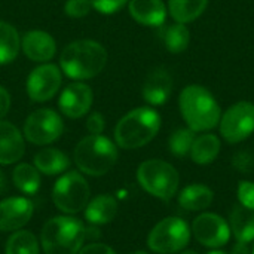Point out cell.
Masks as SVG:
<instances>
[{"label": "cell", "instance_id": "1", "mask_svg": "<svg viewBox=\"0 0 254 254\" xmlns=\"http://www.w3.org/2000/svg\"><path fill=\"white\" fill-rule=\"evenodd\" d=\"M107 64L106 48L89 39L68 43L60 57L64 74L74 80H86L98 76Z\"/></svg>", "mask_w": 254, "mask_h": 254}, {"label": "cell", "instance_id": "20", "mask_svg": "<svg viewBox=\"0 0 254 254\" xmlns=\"http://www.w3.org/2000/svg\"><path fill=\"white\" fill-rule=\"evenodd\" d=\"M118 214V201L112 195H98L85 208V219L92 225H107Z\"/></svg>", "mask_w": 254, "mask_h": 254}, {"label": "cell", "instance_id": "11", "mask_svg": "<svg viewBox=\"0 0 254 254\" xmlns=\"http://www.w3.org/2000/svg\"><path fill=\"white\" fill-rule=\"evenodd\" d=\"M190 232L201 246L208 249H220L226 246L232 235L229 223L216 213L199 214L193 220Z\"/></svg>", "mask_w": 254, "mask_h": 254}, {"label": "cell", "instance_id": "40", "mask_svg": "<svg viewBox=\"0 0 254 254\" xmlns=\"http://www.w3.org/2000/svg\"><path fill=\"white\" fill-rule=\"evenodd\" d=\"M131 254H149V253H146V252H141V250H138V252H134V253H131Z\"/></svg>", "mask_w": 254, "mask_h": 254}, {"label": "cell", "instance_id": "35", "mask_svg": "<svg viewBox=\"0 0 254 254\" xmlns=\"http://www.w3.org/2000/svg\"><path fill=\"white\" fill-rule=\"evenodd\" d=\"M9 107H10V95L3 86H0V119L6 116Z\"/></svg>", "mask_w": 254, "mask_h": 254}, {"label": "cell", "instance_id": "37", "mask_svg": "<svg viewBox=\"0 0 254 254\" xmlns=\"http://www.w3.org/2000/svg\"><path fill=\"white\" fill-rule=\"evenodd\" d=\"M6 177H4V174H3V171H0V195L6 190Z\"/></svg>", "mask_w": 254, "mask_h": 254}, {"label": "cell", "instance_id": "36", "mask_svg": "<svg viewBox=\"0 0 254 254\" xmlns=\"http://www.w3.org/2000/svg\"><path fill=\"white\" fill-rule=\"evenodd\" d=\"M231 254H252V249L249 247V244L246 243H238L232 247V252Z\"/></svg>", "mask_w": 254, "mask_h": 254}, {"label": "cell", "instance_id": "2", "mask_svg": "<svg viewBox=\"0 0 254 254\" xmlns=\"http://www.w3.org/2000/svg\"><path fill=\"white\" fill-rule=\"evenodd\" d=\"M179 106L188 127L195 132L210 131L220 122V106L204 86H186L180 94Z\"/></svg>", "mask_w": 254, "mask_h": 254}, {"label": "cell", "instance_id": "29", "mask_svg": "<svg viewBox=\"0 0 254 254\" xmlns=\"http://www.w3.org/2000/svg\"><path fill=\"white\" fill-rule=\"evenodd\" d=\"M195 138H196L195 131H192L190 128H180V129L174 131L168 140L170 152L177 158L188 156L190 153V149H192Z\"/></svg>", "mask_w": 254, "mask_h": 254}, {"label": "cell", "instance_id": "3", "mask_svg": "<svg viewBox=\"0 0 254 254\" xmlns=\"http://www.w3.org/2000/svg\"><path fill=\"white\" fill-rule=\"evenodd\" d=\"M161 128V116L152 107H138L127 113L115 128V141L122 149H138L150 143Z\"/></svg>", "mask_w": 254, "mask_h": 254}, {"label": "cell", "instance_id": "9", "mask_svg": "<svg viewBox=\"0 0 254 254\" xmlns=\"http://www.w3.org/2000/svg\"><path fill=\"white\" fill-rule=\"evenodd\" d=\"M220 134L231 143L237 144L249 138L254 131V104L240 101L229 107L220 118Z\"/></svg>", "mask_w": 254, "mask_h": 254}, {"label": "cell", "instance_id": "14", "mask_svg": "<svg viewBox=\"0 0 254 254\" xmlns=\"http://www.w3.org/2000/svg\"><path fill=\"white\" fill-rule=\"evenodd\" d=\"M34 211L33 202L27 198H6L0 201V231H19L28 223Z\"/></svg>", "mask_w": 254, "mask_h": 254}, {"label": "cell", "instance_id": "4", "mask_svg": "<svg viewBox=\"0 0 254 254\" xmlns=\"http://www.w3.org/2000/svg\"><path fill=\"white\" fill-rule=\"evenodd\" d=\"M86 229L76 217L58 216L48 220L40 234L45 254H79Z\"/></svg>", "mask_w": 254, "mask_h": 254}, {"label": "cell", "instance_id": "24", "mask_svg": "<svg viewBox=\"0 0 254 254\" xmlns=\"http://www.w3.org/2000/svg\"><path fill=\"white\" fill-rule=\"evenodd\" d=\"M208 0H170L168 12L176 22L188 24L202 15Z\"/></svg>", "mask_w": 254, "mask_h": 254}, {"label": "cell", "instance_id": "21", "mask_svg": "<svg viewBox=\"0 0 254 254\" xmlns=\"http://www.w3.org/2000/svg\"><path fill=\"white\" fill-rule=\"evenodd\" d=\"M213 190L201 183L186 186L179 195V204L188 211H202L213 204Z\"/></svg>", "mask_w": 254, "mask_h": 254}, {"label": "cell", "instance_id": "10", "mask_svg": "<svg viewBox=\"0 0 254 254\" xmlns=\"http://www.w3.org/2000/svg\"><path fill=\"white\" fill-rule=\"evenodd\" d=\"M64 129L63 119L51 109H39L33 112L24 124L25 138L37 146H45L55 141Z\"/></svg>", "mask_w": 254, "mask_h": 254}, {"label": "cell", "instance_id": "19", "mask_svg": "<svg viewBox=\"0 0 254 254\" xmlns=\"http://www.w3.org/2000/svg\"><path fill=\"white\" fill-rule=\"evenodd\" d=\"M229 228L231 234L238 243H253L254 241V210H250L241 204L235 205L229 213Z\"/></svg>", "mask_w": 254, "mask_h": 254}, {"label": "cell", "instance_id": "8", "mask_svg": "<svg viewBox=\"0 0 254 254\" xmlns=\"http://www.w3.org/2000/svg\"><path fill=\"white\" fill-rule=\"evenodd\" d=\"M190 228L180 217H167L150 231L147 246L158 254H173L182 252L190 241Z\"/></svg>", "mask_w": 254, "mask_h": 254}, {"label": "cell", "instance_id": "25", "mask_svg": "<svg viewBox=\"0 0 254 254\" xmlns=\"http://www.w3.org/2000/svg\"><path fill=\"white\" fill-rule=\"evenodd\" d=\"M21 49V39L16 28L0 21V64L12 63Z\"/></svg>", "mask_w": 254, "mask_h": 254}, {"label": "cell", "instance_id": "41", "mask_svg": "<svg viewBox=\"0 0 254 254\" xmlns=\"http://www.w3.org/2000/svg\"><path fill=\"white\" fill-rule=\"evenodd\" d=\"M252 254H254V244H253V247H252Z\"/></svg>", "mask_w": 254, "mask_h": 254}, {"label": "cell", "instance_id": "27", "mask_svg": "<svg viewBox=\"0 0 254 254\" xmlns=\"http://www.w3.org/2000/svg\"><path fill=\"white\" fill-rule=\"evenodd\" d=\"M12 180L16 189H19L22 193L33 195L40 188V176L39 170L30 164H19L15 167L12 173Z\"/></svg>", "mask_w": 254, "mask_h": 254}, {"label": "cell", "instance_id": "31", "mask_svg": "<svg viewBox=\"0 0 254 254\" xmlns=\"http://www.w3.org/2000/svg\"><path fill=\"white\" fill-rule=\"evenodd\" d=\"M127 1H129V0H91L92 7L103 15H112V13L118 12L119 9H122L125 6Z\"/></svg>", "mask_w": 254, "mask_h": 254}, {"label": "cell", "instance_id": "15", "mask_svg": "<svg viewBox=\"0 0 254 254\" xmlns=\"http://www.w3.org/2000/svg\"><path fill=\"white\" fill-rule=\"evenodd\" d=\"M21 49L25 57L36 63H48L57 52V43L54 37L42 30H31L21 39Z\"/></svg>", "mask_w": 254, "mask_h": 254}, {"label": "cell", "instance_id": "34", "mask_svg": "<svg viewBox=\"0 0 254 254\" xmlns=\"http://www.w3.org/2000/svg\"><path fill=\"white\" fill-rule=\"evenodd\" d=\"M79 254H116L115 250L106 244H100V243H92L85 246L83 249H80Z\"/></svg>", "mask_w": 254, "mask_h": 254}, {"label": "cell", "instance_id": "28", "mask_svg": "<svg viewBox=\"0 0 254 254\" xmlns=\"http://www.w3.org/2000/svg\"><path fill=\"white\" fill-rule=\"evenodd\" d=\"M6 254H39L37 238L28 231L12 234L6 243Z\"/></svg>", "mask_w": 254, "mask_h": 254}, {"label": "cell", "instance_id": "30", "mask_svg": "<svg viewBox=\"0 0 254 254\" xmlns=\"http://www.w3.org/2000/svg\"><path fill=\"white\" fill-rule=\"evenodd\" d=\"M91 0H67L64 6L65 15L71 18H83L91 12Z\"/></svg>", "mask_w": 254, "mask_h": 254}, {"label": "cell", "instance_id": "32", "mask_svg": "<svg viewBox=\"0 0 254 254\" xmlns=\"http://www.w3.org/2000/svg\"><path fill=\"white\" fill-rule=\"evenodd\" d=\"M238 201L241 205L254 210V183L253 182H240L238 186Z\"/></svg>", "mask_w": 254, "mask_h": 254}, {"label": "cell", "instance_id": "38", "mask_svg": "<svg viewBox=\"0 0 254 254\" xmlns=\"http://www.w3.org/2000/svg\"><path fill=\"white\" fill-rule=\"evenodd\" d=\"M207 254H228L226 252H222V250H219V249H213L211 252H208Z\"/></svg>", "mask_w": 254, "mask_h": 254}, {"label": "cell", "instance_id": "39", "mask_svg": "<svg viewBox=\"0 0 254 254\" xmlns=\"http://www.w3.org/2000/svg\"><path fill=\"white\" fill-rule=\"evenodd\" d=\"M182 254H198L196 252H193V250H186V252H183Z\"/></svg>", "mask_w": 254, "mask_h": 254}, {"label": "cell", "instance_id": "13", "mask_svg": "<svg viewBox=\"0 0 254 254\" xmlns=\"http://www.w3.org/2000/svg\"><path fill=\"white\" fill-rule=\"evenodd\" d=\"M94 94L92 89L83 82L70 83L60 95L58 106L63 115L70 119H79L86 115L92 106Z\"/></svg>", "mask_w": 254, "mask_h": 254}, {"label": "cell", "instance_id": "6", "mask_svg": "<svg viewBox=\"0 0 254 254\" xmlns=\"http://www.w3.org/2000/svg\"><path fill=\"white\" fill-rule=\"evenodd\" d=\"M137 180L147 193L164 201H168L176 195L180 183L177 170L161 159H149L140 164Z\"/></svg>", "mask_w": 254, "mask_h": 254}, {"label": "cell", "instance_id": "7", "mask_svg": "<svg viewBox=\"0 0 254 254\" xmlns=\"http://www.w3.org/2000/svg\"><path fill=\"white\" fill-rule=\"evenodd\" d=\"M91 190L88 182L77 171L63 174L52 190V199L58 210L65 214H76L86 208Z\"/></svg>", "mask_w": 254, "mask_h": 254}, {"label": "cell", "instance_id": "23", "mask_svg": "<svg viewBox=\"0 0 254 254\" xmlns=\"http://www.w3.org/2000/svg\"><path fill=\"white\" fill-rule=\"evenodd\" d=\"M34 167L39 173L46 176H55L64 173L70 167L68 156L58 149H43L34 156Z\"/></svg>", "mask_w": 254, "mask_h": 254}, {"label": "cell", "instance_id": "33", "mask_svg": "<svg viewBox=\"0 0 254 254\" xmlns=\"http://www.w3.org/2000/svg\"><path fill=\"white\" fill-rule=\"evenodd\" d=\"M106 122H104V116L98 112H94L88 121H86V129L92 134V135H98L104 131Z\"/></svg>", "mask_w": 254, "mask_h": 254}, {"label": "cell", "instance_id": "5", "mask_svg": "<svg viewBox=\"0 0 254 254\" xmlns=\"http://www.w3.org/2000/svg\"><path fill=\"white\" fill-rule=\"evenodd\" d=\"M116 161V144L101 134H91L82 138L74 149V162L77 168L88 176H104L115 167Z\"/></svg>", "mask_w": 254, "mask_h": 254}, {"label": "cell", "instance_id": "12", "mask_svg": "<svg viewBox=\"0 0 254 254\" xmlns=\"http://www.w3.org/2000/svg\"><path fill=\"white\" fill-rule=\"evenodd\" d=\"M61 86V71L55 64L36 67L27 79V94L36 103L51 100Z\"/></svg>", "mask_w": 254, "mask_h": 254}, {"label": "cell", "instance_id": "26", "mask_svg": "<svg viewBox=\"0 0 254 254\" xmlns=\"http://www.w3.org/2000/svg\"><path fill=\"white\" fill-rule=\"evenodd\" d=\"M161 37L165 43V48L171 54H180L188 49L189 40H190V33L186 24L176 22L173 25L165 27L161 31Z\"/></svg>", "mask_w": 254, "mask_h": 254}, {"label": "cell", "instance_id": "17", "mask_svg": "<svg viewBox=\"0 0 254 254\" xmlns=\"http://www.w3.org/2000/svg\"><path fill=\"white\" fill-rule=\"evenodd\" d=\"M173 91V79L168 71L164 68L153 70L144 85H143V98L150 106H162Z\"/></svg>", "mask_w": 254, "mask_h": 254}, {"label": "cell", "instance_id": "16", "mask_svg": "<svg viewBox=\"0 0 254 254\" xmlns=\"http://www.w3.org/2000/svg\"><path fill=\"white\" fill-rule=\"evenodd\" d=\"M25 152L21 131L10 122L0 121V165L18 162Z\"/></svg>", "mask_w": 254, "mask_h": 254}, {"label": "cell", "instance_id": "22", "mask_svg": "<svg viewBox=\"0 0 254 254\" xmlns=\"http://www.w3.org/2000/svg\"><path fill=\"white\" fill-rule=\"evenodd\" d=\"M222 149L220 140L214 134H202L195 138L192 149H190V158L198 165H208L219 156Z\"/></svg>", "mask_w": 254, "mask_h": 254}, {"label": "cell", "instance_id": "18", "mask_svg": "<svg viewBox=\"0 0 254 254\" xmlns=\"http://www.w3.org/2000/svg\"><path fill=\"white\" fill-rule=\"evenodd\" d=\"M129 15L141 25L161 27L167 18V7L162 0H129Z\"/></svg>", "mask_w": 254, "mask_h": 254}]
</instances>
